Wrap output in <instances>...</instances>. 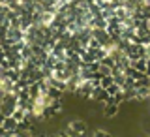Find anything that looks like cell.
Here are the masks:
<instances>
[{
    "mask_svg": "<svg viewBox=\"0 0 150 137\" xmlns=\"http://www.w3.org/2000/svg\"><path fill=\"white\" fill-rule=\"evenodd\" d=\"M84 131V124L83 122H79V120H71L68 124V133L69 135H73V133H83Z\"/></svg>",
    "mask_w": 150,
    "mask_h": 137,
    "instance_id": "obj_1",
    "label": "cell"
},
{
    "mask_svg": "<svg viewBox=\"0 0 150 137\" xmlns=\"http://www.w3.org/2000/svg\"><path fill=\"white\" fill-rule=\"evenodd\" d=\"M143 23H144V28H146L148 34H150V13H148L146 17H143Z\"/></svg>",
    "mask_w": 150,
    "mask_h": 137,
    "instance_id": "obj_2",
    "label": "cell"
}]
</instances>
